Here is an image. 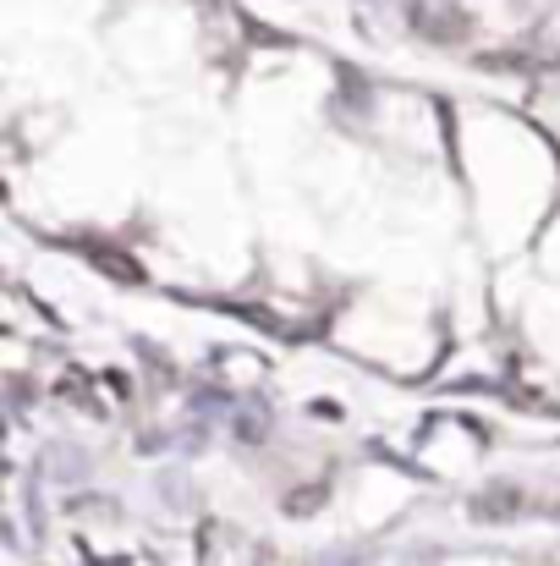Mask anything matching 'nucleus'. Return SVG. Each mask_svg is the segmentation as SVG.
I'll use <instances>...</instances> for the list:
<instances>
[{
  "label": "nucleus",
  "instance_id": "obj_1",
  "mask_svg": "<svg viewBox=\"0 0 560 566\" xmlns=\"http://www.w3.org/2000/svg\"><path fill=\"white\" fill-rule=\"evenodd\" d=\"M517 506H522V495H517V490H495V495H478V501H473L478 523H506Z\"/></svg>",
  "mask_w": 560,
  "mask_h": 566
}]
</instances>
